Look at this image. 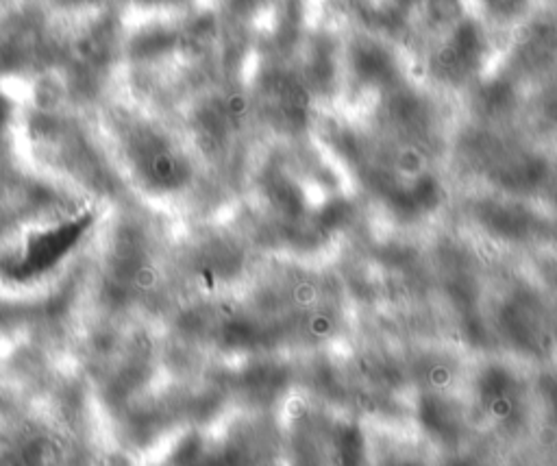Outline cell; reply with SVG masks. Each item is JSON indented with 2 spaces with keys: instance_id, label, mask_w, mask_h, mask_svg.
<instances>
[{
  "instance_id": "6da1fadb",
  "label": "cell",
  "mask_w": 557,
  "mask_h": 466,
  "mask_svg": "<svg viewBox=\"0 0 557 466\" xmlns=\"http://www.w3.org/2000/svg\"><path fill=\"white\" fill-rule=\"evenodd\" d=\"M26 131L41 161L76 190L103 201H118L129 192L115 157L72 111L50 105L37 107L26 120Z\"/></svg>"
},
{
  "instance_id": "7a4b0ae2",
  "label": "cell",
  "mask_w": 557,
  "mask_h": 466,
  "mask_svg": "<svg viewBox=\"0 0 557 466\" xmlns=\"http://www.w3.org/2000/svg\"><path fill=\"white\" fill-rule=\"evenodd\" d=\"M109 138L129 183L146 194H166L181 185L183 161L166 129L148 113L111 105L103 113Z\"/></svg>"
}]
</instances>
